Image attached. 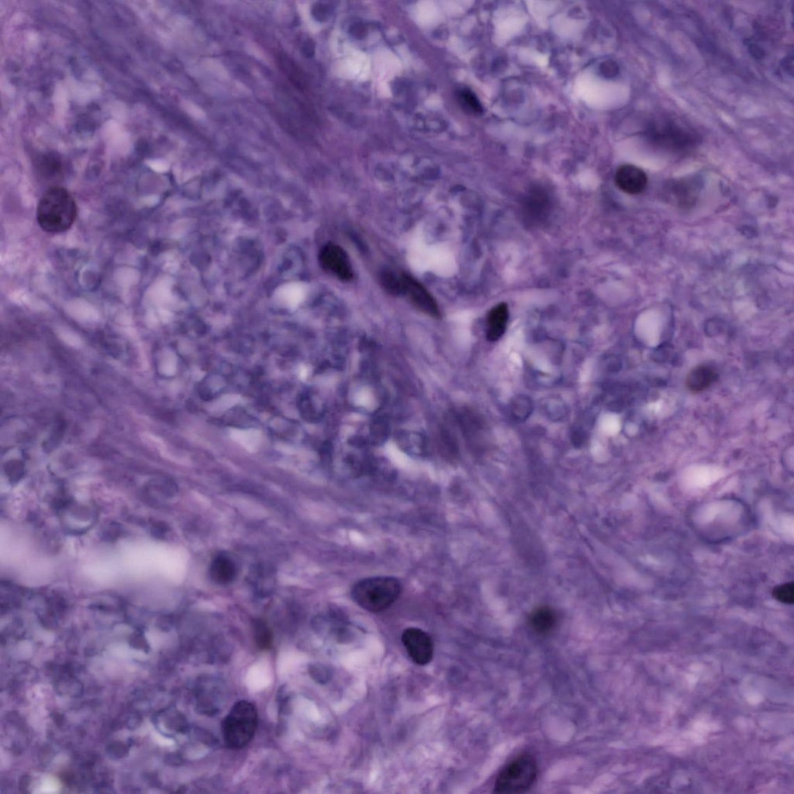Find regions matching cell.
I'll use <instances>...</instances> for the list:
<instances>
[{
    "label": "cell",
    "mask_w": 794,
    "mask_h": 794,
    "mask_svg": "<svg viewBox=\"0 0 794 794\" xmlns=\"http://www.w3.org/2000/svg\"><path fill=\"white\" fill-rule=\"evenodd\" d=\"M549 206V200L546 193L540 191L530 192L527 198L526 208L528 216L533 218H543Z\"/></svg>",
    "instance_id": "cell-15"
},
{
    "label": "cell",
    "mask_w": 794,
    "mask_h": 794,
    "mask_svg": "<svg viewBox=\"0 0 794 794\" xmlns=\"http://www.w3.org/2000/svg\"><path fill=\"white\" fill-rule=\"evenodd\" d=\"M461 98L464 105H465L471 112L475 114H480L483 113L482 105L473 92L469 90L463 91L461 94Z\"/></svg>",
    "instance_id": "cell-19"
},
{
    "label": "cell",
    "mask_w": 794,
    "mask_h": 794,
    "mask_svg": "<svg viewBox=\"0 0 794 794\" xmlns=\"http://www.w3.org/2000/svg\"><path fill=\"white\" fill-rule=\"evenodd\" d=\"M601 72L605 76L612 77L616 75L617 72V65L612 62H607L602 65Z\"/></svg>",
    "instance_id": "cell-20"
},
{
    "label": "cell",
    "mask_w": 794,
    "mask_h": 794,
    "mask_svg": "<svg viewBox=\"0 0 794 794\" xmlns=\"http://www.w3.org/2000/svg\"><path fill=\"white\" fill-rule=\"evenodd\" d=\"M380 281L382 286L390 294H403L401 277L398 278L392 273L384 272L381 274Z\"/></svg>",
    "instance_id": "cell-17"
},
{
    "label": "cell",
    "mask_w": 794,
    "mask_h": 794,
    "mask_svg": "<svg viewBox=\"0 0 794 794\" xmlns=\"http://www.w3.org/2000/svg\"><path fill=\"white\" fill-rule=\"evenodd\" d=\"M429 247L421 237L416 236L410 248V260L419 271L428 270Z\"/></svg>",
    "instance_id": "cell-14"
},
{
    "label": "cell",
    "mask_w": 794,
    "mask_h": 794,
    "mask_svg": "<svg viewBox=\"0 0 794 794\" xmlns=\"http://www.w3.org/2000/svg\"><path fill=\"white\" fill-rule=\"evenodd\" d=\"M321 259L323 264L340 279L349 281L353 279L351 264L346 253L340 247L334 245H327L322 252Z\"/></svg>",
    "instance_id": "cell-8"
},
{
    "label": "cell",
    "mask_w": 794,
    "mask_h": 794,
    "mask_svg": "<svg viewBox=\"0 0 794 794\" xmlns=\"http://www.w3.org/2000/svg\"><path fill=\"white\" fill-rule=\"evenodd\" d=\"M402 589L401 583L395 577H368L354 585L352 597L362 609L380 613L398 600Z\"/></svg>",
    "instance_id": "cell-2"
},
{
    "label": "cell",
    "mask_w": 794,
    "mask_h": 794,
    "mask_svg": "<svg viewBox=\"0 0 794 794\" xmlns=\"http://www.w3.org/2000/svg\"><path fill=\"white\" fill-rule=\"evenodd\" d=\"M75 200L60 186H52L40 198L37 208L38 223L43 231L51 234L65 232L77 218Z\"/></svg>",
    "instance_id": "cell-1"
},
{
    "label": "cell",
    "mask_w": 794,
    "mask_h": 794,
    "mask_svg": "<svg viewBox=\"0 0 794 794\" xmlns=\"http://www.w3.org/2000/svg\"><path fill=\"white\" fill-rule=\"evenodd\" d=\"M556 616L549 608H537L529 617V624L535 633L544 635L550 633L555 628Z\"/></svg>",
    "instance_id": "cell-12"
},
{
    "label": "cell",
    "mask_w": 794,
    "mask_h": 794,
    "mask_svg": "<svg viewBox=\"0 0 794 794\" xmlns=\"http://www.w3.org/2000/svg\"><path fill=\"white\" fill-rule=\"evenodd\" d=\"M257 706L247 701H241L233 706L224 720L223 735L229 748H244L254 738L258 728Z\"/></svg>",
    "instance_id": "cell-3"
},
{
    "label": "cell",
    "mask_w": 794,
    "mask_h": 794,
    "mask_svg": "<svg viewBox=\"0 0 794 794\" xmlns=\"http://www.w3.org/2000/svg\"><path fill=\"white\" fill-rule=\"evenodd\" d=\"M401 279L403 294H406L412 304L423 313L434 318L439 317L440 315L439 307L427 289L408 275H402Z\"/></svg>",
    "instance_id": "cell-6"
},
{
    "label": "cell",
    "mask_w": 794,
    "mask_h": 794,
    "mask_svg": "<svg viewBox=\"0 0 794 794\" xmlns=\"http://www.w3.org/2000/svg\"><path fill=\"white\" fill-rule=\"evenodd\" d=\"M772 596L775 600L784 604H793L794 602V584L786 583L776 587L772 590Z\"/></svg>",
    "instance_id": "cell-18"
},
{
    "label": "cell",
    "mask_w": 794,
    "mask_h": 794,
    "mask_svg": "<svg viewBox=\"0 0 794 794\" xmlns=\"http://www.w3.org/2000/svg\"><path fill=\"white\" fill-rule=\"evenodd\" d=\"M537 772L535 757L524 753L501 770L496 779L494 793L511 794L526 792L535 784Z\"/></svg>",
    "instance_id": "cell-4"
},
{
    "label": "cell",
    "mask_w": 794,
    "mask_h": 794,
    "mask_svg": "<svg viewBox=\"0 0 794 794\" xmlns=\"http://www.w3.org/2000/svg\"><path fill=\"white\" fill-rule=\"evenodd\" d=\"M237 571L235 565L226 556H218L211 565L213 580L220 584H227L234 580Z\"/></svg>",
    "instance_id": "cell-13"
},
{
    "label": "cell",
    "mask_w": 794,
    "mask_h": 794,
    "mask_svg": "<svg viewBox=\"0 0 794 794\" xmlns=\"http://www.w3.org/2000/svg\"><path fill=\"white\" fill-rule=\"evenodd\" d=\"M402 642L412 661L419 665L432 662L435 645L432 638L421 629L410 628L403 632Z\"/></svg>",
    "instance_id": "cell-5"
},
{
    "label": "cell",
    "mask_w": 794,
    "mask_h": 794,
    "mask_svg": "<svg viewBox=\"0 0 794 794\" xmlns=\"http://www.w3.org/2000/svg\"><path fill=\"white\" fill-rule=\"evenodd\" d=\"M255 641L262 649L270 647L273 642V635L268 626L261 622H257L254 625Z\"/></svg>",
    "instance_id": "cell-16"
},
{
    "label": "cell",
    "mask_w": 794,
    "mask_h": 794,
    "mask_svg": "<svg viewBox=\"0 0 794 794\" xmlns=\"http://www.w3.org/2000/svg\"><path fill=\"white\" fill-rule=\"evenodd\" d=\"M615 183L624 193L637 195L645 190L648 178L640 168L633 165H624L619 167L616 172Z\"/></svg>",
    "instance_id": "cell-7"
},
{
    "label": "cell",
    "mask_w": 794,
    "mask_h": 794,
    "mask_svg": "<svg viewBox=\"0 0 794 794\" xmlns=\"http://www.w3.org/2000/svg\"><path fill=\"white\" fill-rule=\"evenodd\" d=\"M453 260L448 249L445 246H435L429 248L428 269L437 274L448 277L453 269Z\"/></svg>",
    "instance_id": "cell-10"
},
{
    "label": "cell",
    "mask_w": 794,
    "mask_h": 794,
    "mask_svg": "<svg viewBox=\"0 0 794 794\" xmlns=\"http://www.w3.org/2000/svg\"><path fill=\"white\" fill-rule=\"evenodd\" d=\"M717 380L718 375L711 368L697 366L689 373L686 386L691 392L699 393L709 388Z\"/></svg>",
    "instance_id": "cell-11"
},
{
    "label": "cell",
    "mask_w": 794,
    "mask_h": 794,
    "mask_svg": "<svg viewBox=\"0 0 794 794\" xmlns=\"http://www.w3.org/2000/svg\"><path fill=\"white\" fill-rule=\"evenodd\" d=\"M509 319V309L506 302H501L492 309L487 318V339L490 341L499 340L505 333Z\"/></svg>",
    "instance_id": "cell-9"
}]
</instances>
